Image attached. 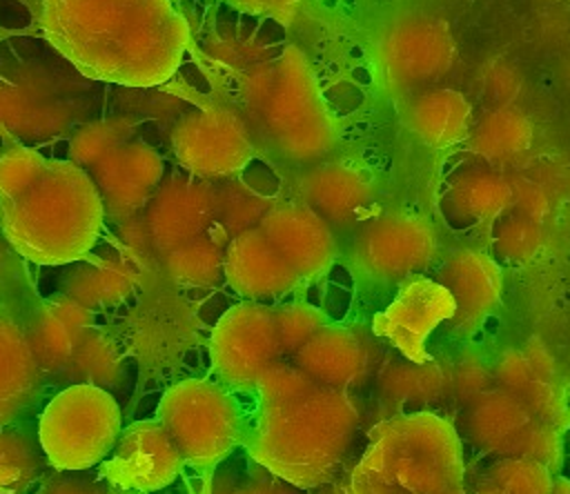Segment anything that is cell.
Returning <instances> with one entry per match:
<instances>
[{"label":"cell","mask_w":570,"mask_h":494,"mask_svg":"<svg viewBox=\"0 0 570 494\" xmlns=\"http://www.w3.org/2000/svg\"><path fill=\"white\" fill-rule=\"evenodd\" d=\"M534 416L505 389L490 387L470 403L461 405L456 432L483 454L505 458Z\"/></svg>","instance_id":"cell-21"},{"label":"cell","mask_w":570,"mask_h":494,"mask_svg":"<svg viewBox=\"0 0 570 494\" xmlns=\"http://www.w3.org/2000/svg\"><path fill=\"white\" fill-rule=\"evenodd\" d=\"M223 278L247 300L278 298L301 283L261 227H252L227 240Z\"/></svg>","instance_id":"cell-20"},{"label":"cell","mask_w":570,"mask_h":494,"mask_svg":"<svg viewBox=\"0 0 570 494\" xmlns=\"http://www.w3.org/2000/svg\"><path fill=\"white\" fill-rule=\"evenodd\" d=\"M45 376L22 323L0 307V427L13 423L40 396Z\"/></svg>","instance_id":"cell-26"},{"label":"cell","mask_w":570,"mask_h":494,"mask_svg":"<svg viewBox=\"0 0 570 494\" xmlns=\"http://www.w3.org/2000/svg\"><path fill=\"white\" fill-rule=\"evenodd\" d=\"M289 363L318 385L350 392L372 372L374 347L358 332L327 323Z\"/></svg>","instance_id":"cell-19"},{"label":"cell","mask_w":570,"mask_h":494,"mask_svg":"<svg viewBox=\"0 0 570 494\" xmlns=\"http://www.w3.org/2000/svg\"><path fill=\"white\" fill-rule=\"evenodd\" d=\"M156 418L171 436L183 461L196 470H214L243 443L245 416L234 394L214 381L174 383L158 403Z\"/></svg>","instance_id":"cell-7"},{"label":"cell","mask_w":570,"mask_h":494,"mask_svg":"<svg viewBox=\"0 0 570 494\" xmlns=\"http://www.w3.org/2000/svg\"><path fill=\"white\" fill-rule=\"evenodd\" d=\"M276 200L240 176L214 185V229L232 240L234 236L258 227Z\"/></svg>","instance_id":"cell-31"},{"label":"cell","mask_w":570,"mask_h":494,"mask_svg":"<svg viewBox=\"0 0 570 494\" xmlns=\"http://www.w3.org/2000/svg\"><path fill=\"white\" fill-rule=\"evenodd\" d=\"M525 360L530 363L532 372L541 378H548V381H557V363H554V356L550 354L548 345L539 338V336H530L528 343L521 347Z\"/></svg>","instance_id":"cell-44"},{"label":"cell","mask_w":570,"mask_h":494,"mask_svg":"<svg viewBox=\"0 0 570 494\" xmlns=\"http://www.w3.org/2000/svg\"><path fill=\"white\" fill-rule=\"evenodd\" d=\"M510 198L512 187L508 176L488 162H472L459 167L448 178L441 209L452 227H470L494 223L510 209Z\"/></svg>","instance_id":"cell-24"},{"label":"cell","mask_w":570,"mask_h":494,"mask_svg":"<svg viewBox=\"0 0 570 494\" xmlns=\"http://www.w3.org/2000/svg\"><path fill=\"white\" fill-rule=\"evenodd\" d=\"M485 481L503 494H550L554 474L530 458H499L488 470Z\"/></svg>","instance_id":"cell-36"},{"label":"cell","mask_w":570,"mask_h":494,"mask_svg":"<svg viewBox=\"0 0 570 494\" xmlns=\"http://www.w3.org/2000/svg\"><path fill=\"white\" fill-rule=\"evenodd\" d=\"M69 156L94 182L105 218L116 223L140 214L165 178L160 154L120 116L82 125L69 140Z\"/></svg>","instance_id":"cell-6"},{"label":"cell","mask_w":570,"mask_h":494,"mask_svg":"<svg viewBox=\"0 0 570 494\" xmlns=\"http://www.w3.org/2000/svg\"><path fill=\"white\" fill-rule=\"evenodd\" d=\"M436 234L428 218L412 211H383L365 218L354 238V265L367 278L403 283L421 274L436 254Z\"/></svg>","instance_id":"cell-11"},{"label":"cell","mask_w":570,"mask_h":494,"mask_svg":"<svg viewBox=\"0 0 570 494\" xmlns=\"http://www.w3.org/2000/svg\"><path fill=\"white\" fill-rule=\"evenodd\" d=\"M376 62L392 89L410 91L452 71L456 42L439 18L401 16L379 38Z\"/></svg>","instance_id":"cell-12"},{"label":"cell","mask_w":570,"mask_h":494,"mask_svg":"<svg viewBox=\"0 0 570 494\" xmlns=\"http://www.w3.org/2000/svg\"><path fill=\"white\" fill-rule=\"evenodd\" d=\"M470 149L488 165L521 158L534 140L532 120L517 107H490L468 131Z\"/></svg>","instance_id":"cell-29"},{"label":"cell","mask_w":570,"mask_h":494,"mask_svg":"<svg viewBox=\"0 0 570 494\" xmlns=\"http://www.w3.org/2000/svg\"><path fill=\"white\" fill-rule=\"evenodd\" d=\"M185 461L160 421H138L120 429L111 452L100 461V476L120 490L156 492L167 487Z\"/></svg>","instance_id":"cell-14"},{"label":"cell","mask_w":570,"mask_h":494,"mask_svg":"<svg viewBox=\"0 0 570 494\" xmlns=\"http://www.w3.org/2000/svg\"><path fill=\"white\" fill-rule=\"evenodd\" d=\"M505 458H530L546 465L554 474L563 463V432L534 418Z\"/></svg>","instance_id":"cell-38"},{"label":"cell","mask_w":570,"mask_h":494,"mask_svg":"<svg viewBox=\"0 0 570 494\" xmlns=\"http://www.w3.org/2000/svg\"><path fill=\"white\" fill-rule=\"evenodd\" d=\"M258 227L301 280L325 274L336 258L332 227L301 200H276Z\"/></svg>","instance_id":"cell-16"},{"label":"cell","mask_w":570,"mask_h":494,"mask_svg":"<svg viewBox=\"0 0 570 494\" xmlns=\"http://www.w3.org/2000/svg\"><path fill=\"white\" fill-rule=\"evenodd\" d=\"M38 494H125L107 478H89L82 474H56L42 483Z\"/></svg>","instance_id":"cell-42"},{"label":"cell","mask_w":570,"mask_h":494,"mask_svg":"<svg viewBox=\"0 0 570 494\" xmlns=\"http://www.w3.org/2000/svg\"><path fill=\"white\" fill-rule=\"evenodd\" d=\"M42 36L96 80L165 85L191 47L171 0H22Z\"/></svg>","instance_id":"cell-1"},{"label":"cell","mask_w":570,"mask_h":494,"mask_svg":"<svg viewBox=\"0 0 570 494\" xmlns=\"http://www.w3.org/2000/svg\"><path fill=\"white\" fill-rule=\"evenodd\" d=\"M236 105L254 145L276 158L314 165L338 142V125L325 102L309 58L296 45L236 73Z\"/></svg>","instance_id":"cell-4"},{"label":"cell","mask_w":570,"mask_h":494,"mask_svg":"<svg viewBox=\"0 0 570 494\" xmlns=\"http://www.w3.org/2000/svg\"><path fill=\"white\" fill-rule=\"evenodd\" d=\"M274 320L285 360H289L314 334H318L327 325V316L318 307L303 300H292L274 307Z\"/></svg>","instance_id":"cell-35"},{"label":"cell","mask_w":570,"mask_h":494,"mask_svg":"<svg viewBox=\"0 0 570 494\" xmlns=\"http://www.w3.org/2000/svg\"><path fill=\"white\" fill-rule=\"evenodd\" d=\"M512 396H517L537 421L550 423L561 432L570 427V407L559 381L532 374Z\"/></svg>","instance_id":"cell-37"},{"label":"cell","mask_w":570,"mask_h":494,"mask_svg":"<svg viewBox=\"0 0 570 494\" xmlns=\"http://www.w3.org/2000/svg\"><path fill=\"white\" fill-rule=\"evenodd\" d=\"M229 494H296L294 485L269 474V478H249L247 483L234 487Z\"/></svg>","instance_id":"cell-45"},{"label":"cell","mask_w":570,"mask_h":494,"mask_svg":"<svg viewBox=\"0 0 570 494\" xmlns=\"http://www.w3.org/2000/svg\"><path fill=\"white\" fill-rule=\"evenodd\" d=\"M169 145L185 171L207 182L236 178L256 154L243 118L229 105L203 98L174 125Z\"/></svg>","instance_id":"cell-9"},{"label":"cell","mask_w":570,"mask_h":494,"mask_svg":"<svg viewBox=\"0 0 570 494\" xmlns=\"http://www.w3.org/2000/svg\"><path fill=\"white\" fill-rule=\"evenodd\" d=\"M379 394L394 405H425L445 394V372L430 358L425 363L392 360L379 372Z\"/></svg>","instance_id":"cell-32"},{"label":"cell","mask_w":570,"mask_h":494,"mask_svg":"<svg viewBox=\"0 0 570 494\" xmlns=\"http://www.w3.org/2000/svg\"><path fill=\"white\" fill-rule=\"evenodd\" d=\"M225 2L243 13L272 18L276 22L287 24L298 13V7L303 0H225Z\"/></svg>","instance_id":"cell-43"},{"label":"cell","mask_w":570,"mask_h":494,"mask_svg":"<svg viewBox=\"0 0 570 494\" xmlns=\"http://www.w3.org/2000/svg\"><path fill=\"white\" fill-rule=\"evenodd\" d=\"M102 227V200L76 162L22 145L0 151V229L22 258L71 265L96 247Z\"/></svg>","instance_id":"cell-3"},{"label":"cell","mask_w":570,"mask_h":494,"mask_svg":"<svg viewBox=\"0 0 570 494\" xmlns=\"http://www.w3.org/2000/svg\"><path fill=\"white\" fill-rule=\"evenodd\" d=\"M45 452L38 436L22 425L0 427V494H24L40 476Z\"/></svg>","instance_id":"cell-33"},{"label":"cell","mask_w":570,"mask_h":494,"mask_svg":"<svg viewBox=\"0 0 570 494\" xmlns=\"http://www.w3.org/2000/svg\"><path fill=\"white\" fill-rule=\"evenodd\" d=\"M227 240L209 229L160 258V271L183 287H212L223 278Z\"/></svg>","instance_id":"cell-30"},{"label":"cell","mask_w":570,"mask_h":494,"mask_svg":"<svg viewBox=\"0 0 570 494\" xmlns=\"http://www.w3.org/2000/svg\"><path fill=\"white\" fill-rule=\"evenodd\" d=\"M298 200L316 211L330 227L354 225L370 218L374 185L370 176L347 160H321L296 180Z\"/></svg>","instance_id":"cell-18"},{"label":"cell","mask_w":570,"mask_h":494,"mask_svg":"<svg viewBox=\"0 0 570 494\" xmlns=\"http://www.w3.org/2000/svg\"><path fill=\"white\" fill-rule=\"evenodd\" d=\"M443 494H468V492H465L463 485H459V487H452V490H448V492H443Z\"/></svg>","instance_id":"cell-48"},{"label":"cell","mask_w":570,"mask_h":494,"mask_svg":"<svg viewBox=\"0 0 570 494\" xmlns=\"http://www.w3.org/2000/svg\"><path fill=\"white\" fill-rule=\"evenodd\" d=\"M125 381V347L107 329L89 325L69 363L49 381L53 385H96L114 389Z\"/></svg>","instance_id":"cell-28"},{"label":"cell","mask_w":570,"mask_h":494,"mask_svg":"<svg viewBox=\"0 0 570 494\" xmlns=\"http://www.w3.org/2000/svg\"><path fill=\"white\" fill-rule=\"evenodd\" d=\"M120 427V407L111 392L96 385H69L42 409L38 441L56 470L82 472L111 452Z\"/></svg>","instance_id":"cell-8"},{"label":"cell","mask_w":570,"mask_h":494,"mask_svg":"<svg viewBox=\"0 0 570 494\" xmlns=\"http://www.w3.org/2000/svg\"><path fill=\"white\" fill-rule=\"evenodd\" d=\"M563 80L570 85V62H566V67H563Z\"/></svg>","instance_id":"cell-49"},{"label":"cell","mask_w":570,"mask_h":494,"mask_svg":"<svg viewBox=\"0 0 570 494\" xmlns=\"http://www.w3.org/2000/svg\"><path fill=\"white\" fill-rule=\"evenodd\" d=\"M71 265L62 276V294L91 312L120 305L145 278L120 245L100 256L89 251Z\"/></svg>","instance_id":"cell-23"},{"label":"cell","mask_w":570,"mask_h":494,"mask_svg":"<svg viewBox=\"0 0 570 494\" xmlns=\"http://www.w3.org/2000/svg\"><path fill=\"white\" fill-rule=\"evenodd\" d=\"M403 116L410 131L434 149L461 142L472 127V105L461 91L450 87H432L416 93Z\"/></svg>","instance_id":"cell-27"},{"label":"cell","mask_w":570,"mask_h":494,"mask_svg":"<svg viewBox=\"0 0 570 494\" xmlns=\"http://www.w3.org/2000/svg\"><path fill=\"white\" fill-rule=\"evenodd\" d=\"M541 247H543V223L525 218L510 209L494 220L492 249L501 260L525 265L541 251Z\"/></svg>","instance_id":"cell-34"},{"label":"cell","mask_w":570,"mask_h":494,"mask_svg":"<svg viewBox=\"0 0 570 494\" xmlns=\"http://www.w3.org/2000/svg\"><path fill=\"white\" fill-rule=\"evenodd\" d=\"M510 211L543 223V218L550 214V196L546 194V189L530 178H510Z\"/></svg>","instance_id":"cell-41"},{"label":"cell","mask_w":570,"mask_h":494,"mask_svg":"<svg viewBox=\"0 0 570 494\" xmlns=\"http://www.w3.org/2000/svg\"><path fill=\"white\" fill-rule=\"evenodd\" d=\"M492 385V369L479 356H463L445 372V394L459 405L470 403Z\"/></svg>","instance_id":"cell-40"},{"label":"cell","mask_w":570,"mask_h":494,"mask_svg":"<svg viewBox=\"0 0 570 494\" xmlns=\"http://www.w3.org/2000/svg\"><path fill=\"white\" fill-rule=\"evenodd\" d=\"M209 358L227 389L254 392L263 372L285 360L278 343L274 307L258 300L232 305L214 325Z\"/></svg>","instance_id":"cell-10"},{"label":"cell","mask_w":570,"mask_h":494,"mask_svg":"<svg viewBox=\"0 0 570 494\" xmlns=\"http://www.w3.org/2000/svg\"><path fill=\"white\" fill-rule=\"evenodd\" d=\"M454 316L450 292L434 278L410 276L401 283L390 305L374 316L372 329L405 360L425 363L430 334Z\"/></svg>","instance_id":"cell-13"},{"label":"cell","mask_w":570,"mask_h":494,"mask_svg":"<svg viewBox=\"0 0 570 494\" xmlns=\"http://www.w3.org/2000/svg\"><path fill=\"white\" fill-rule=\"evenodd\" d=\"M472 494H503L499 487H494L492 483H488V481H483V483H479L476 487H474V492Z\"/></svg>","instance_id":"cell-47"},{"label":"cell","mask_w":570,"mask_h":494,"mask_svg":"<svg viewBox=\"0 0 570 494\" xmlns=\"http://www.w3.org/2000/svg\"><path fill=\"white\" fill-rule=\"evenodd\" d=\"M454 300L448 325L463 336L474 334L501 305L503 271L499 263L479 249H456L439 267L436 278Z\"/></svg>","instance_id":"cell-17"},{"label":"cell","mask_w":570,"mask_h":494,"mask_svg":"<svg viewBox=\"0 0 570 494\" xmlns=\"http://www.w3.org/2000/svg\"><path fill=\"white\" fill-rule=\"evenodd\" d=\"M254 394L256 412L243 436L247 456L298 490L334 481L361 425L352 394L314 383L289 360L269 365Z\"/></svg>","instance_id":"cell-2"},{"label":"cell","mask_w":570,"mask_h":494,"mask_svg":"<svg viewBox=\"0 0 570 494\" xmlns=\"http://www.w3.org/2000/svg\"><path fill=\"white\" fill-rule=\"evenodd\" d=\"M463 476L454 423L419 409L379 423L350 474L347 494H443L463 485Z\"/></svg>","instance_id":"cell-5"},{"label":"cell","mask_w":570,"mask_h":494,"mask_svg":"<svg viewBox=\"0 0 570 494\" xmlns=\"http://www.w3.org/2000/svg\"><path fill=\"white\" fill-rule=\"evenodd\" d=\"M550 494H570V478L566 476H554L552 492Z\"/></svg>","instance_id":"cell-46"},{"label":"cell","mask_w":570,"mask_h":494,"mask_svg":"<svg viewBox=\"0 0 570 494\" xmlns=\"http://www.w3.org/2000/svg\"><path fill=\"white\" fill-rule=\"evenodd\" d=\"M523 91L521 71L508 60H490L479 73V93L490 107H514Z\"/></svg>","instance_id":"cell-39"},{"label":"cell","mask_w":570,"mask_h":494,"mask_svg":"<svg viewBox=\"0 0 570 494\" xmlns=\"http://www.w3.org/2000/svg\"><path fill=\"white\" fill-rule=\"evenodd\" d=\"M165 292H149L129 314L122 347L145 365H163L183 349V307Z\"/></svg>","instance_id":"cell-25"},{"label":"cell","mask_w":570,"mask_h":494,"mask_svg":"<svg viewBox=\"0 0 570 494\" xmlns=\"http://www.w3.org/2000/svg\"><path fill=\"white\" fill-rule=\"evenodd\" d=\"M151 247L163 258L214 229V185L196 176L163 178L140 211Z\"/></svg>","instance_id":"cell-15"},{"label":"cell","mask_w":570,"mask_h":494,"mask_svg":"<svg viewBox=\"0 0 570 494\" xmlns=\"http://www.w3.org/2000/svg\"><path fill=\"white\" fill-rule=\"evenodd\" d=\"M89 325H94V312L65 294L42 300L33 309L31 318L22 323L27 343L45 376V383L69 363Z\"/></svg>","instance_id":"cell-22"}]
</instances>
